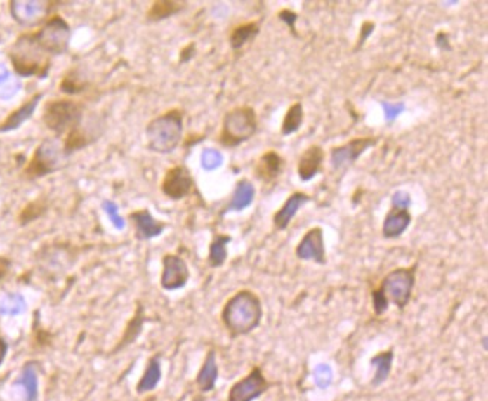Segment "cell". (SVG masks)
Instances as JSON below:
<instances>
[{"label":"cell","mask_w":488,"mask_h":401,"mask_svg":"<svg viewBox=\"0 0 488 401\" xmlns=\"http://www.w3.org/2000/svg\"><path fill=\"white\" fill-rule=\"evenodd\" d=\"M270 383L263 372L260 370V367H254L244 379L230 388L227 401H254L268 393Z\"/></svg>","instance_id":"cell-10"},{"label":"cell","mask_w":488,"mask_h":401,"mask_svg":"<svg viewBox=\"0 0 488 401\" xmlns=\"http://www.w3.org/2000/svg\"><path fill=\"white\" fill-rule=\"evenodd\" d=\"M332 381V372L328 365H320L316 370V382L322 389H327Z\"/></svg>","instance_id":"cell-37"},{"label":"cell","mask_w":488,"mask_h":401,"mask_svg":"<svg viewBox=\"0 0 488 401\" xmlns=\"http://www.w3.org/2000/svg\"><path fill=\"white\" fill-rule=\"evenodd\" d=\"M374 29H376V23H374V21H370V20L364 21V23L361 25L360 37H357V41H356V46H355V48H353V53H357V51H360V50H361V48L365 46L367 39L370 38V35H373Z\"/></svg>","instance_id":"cell-34"},{"label":"cell","mask_w":488,"mask_h":401,"mask_svg":"<svg viewBox=\"0 0 488 401\" xmlns=\"http://www.w3.org/2000/svg\"><path fill=\"white\" fill-rule=\"evenodd\" d=\"M209 162H212V169L221 164V155L216 150H206L203 152V167L208 169Z\"/></svg>","instance_id":"cell-40"},{"label":"cell","mask_w":488,"mask_h":401,"mask_svg":"<svg viewBox=\"0 0 488 401\" xmlns=\"http://www.w3.org/2000/svg\"><path fill=\"white\" fill-rule=\"evenodd\" d=\"M303 104L301 101L293 103L284 114L283 122H281V136H290L298 133L303 124Z\"/></svg>","instance_id":"cell-27"},{"label":"cell","mask_w":488,"mask_h":401,"mask_svg":"<svg viewBox=\"0 0 488 401\" xmlns=\"http://www.w3.org/2000/svg\"><path fill=\"white\" fill-rule=\"evenodd\" d=\"M59 88L63 93L77 95V93H83L84 91H88L89 81L86 80V77H83V74L80 72V70L72 68L63 75Z\"/></svg>","instance_id":"cell-29"},{"label":"cell","mask_w":488,"mask_h":401,"mask_svg":"<svg viewBox=\"0 0 488 401\" xmlns=\"http://www.w3.org/2000/svg\"><path fill=\"white\" fill-rule=\"evenodd\" d=\"M382 107L385 110V119L388 122H393L394 119H397L400 116V113H403L404 110V104L398 103V104H390V103H382Z\"/></svg>","instance_id":"cell-38"},{"label":"cell","mask_w":488,"mask_h":401,"mask_svg":"<svg viewBox=\"0 0 488 401\" xmlns=\"http://www.w3.org/2000/svg\"><path fill=\"white\" fill-rule=\"evenodd\" d=\"M410 224L411 213L409 209H400L390 206L382 224V235L385 239H397L409 229Z\"/></svg>","instance_id":"cell-18"},{"label":"cell","mask_w":488,"mask_h":401,"mask_svg":"<svg viewBox=\"0 0 488 401\" xmlns=\"http://www.w3.org/2000/svg\"><path fill=\"white\" fill-rule=\"evenodd\" d=\"M310 200H311V197L308 196L307 192H303V191L291 192L290 196L287 197V200L283 203V206H281V208L272 216V224L275 227V230L284 232L287 227L290 225V223L293 221V218H295V216H296V213Z\"/></svg>","instance_id":"cell-15"},{"label":"cell","mask_w":488,"mask_h":401,"mask_svg":"<svg viewBox=\"0 0 488 401\" xmlns=\"http://www.w3.org/2000/svg\"><path fill=\"white\" fill-rule=\"evenodd\" d=\"M183 116L180 108H171L152 119L146 126L147 147L157 154H171L182 142Z\"/></svg>","instance_id":"cell-3"},{"label":"cell","mask_w":488,"mask_h":401,"mask_svg":"<svg viewBox=\"0 0 488 401\" xmlns=\"http://www.w3.org/2000/svg\"><path fill=\"white\" fill-rule=\"evenodd\" d=\"M71 37L70 25L60 15H53L35 34L38 44L51 54H63L68 50Z\"/></svg>","instance_id":"cell-8"},{"label":"cell","mask_w":488,"mask_h":401,"mask_svg":"<svg viewBox=\"0 0 488 401\" xmlns=\"http://www.w3.org/2000/svg\"><path fill=\"white\" fill-rule=\"evenodd\" d=\"M91 143H92V137L86 133L81 126H79L65 136L62 150L65 155H71L74 154V152L88 147Z\"/></svg>","instance_id":"cell-30"},{"label":"cell","mask_w":488,"mask_h":401,"mask_svg":"<svg viewBox=\"0 0 488 401\" xmlns=\"http://www.w3.org/2000/svg\"><path fill=\"white\" fill-rule=\"evenodd\" d=\"M59 150L58 146L50 140L38 146L34 157L29 161V164L25 170V175L29 179H38L42 176L50 175L51 171L56 170L59 166Z\"/></svg>","instance_id":"cell-12"},{"label":"cell","mask_w":488,"mask_h":401,"mask_svg":"<svg viewBox=\"0 0 488 401\" xmlns=\"http://www.w3.org/2000/svg\"><path fill=\"white\" fill-rule=\"evenodd\" d=\"M284 166H286L284 158L281 157L277 150L270 149V150H266L265 154L260 155L258 159L256 161L254 175L260 182L266 183V185H270V183H275L279 179V176L283 175Z\"/></svg>","instance_id":"cell-14"},{"label":"cell","mask_w":488,"mask_h":401,"mask_svg":"<svg viewBox=\"0 0 488 401\" xmlns=\"http://www.w3.org/2000/svg\"><path fill=\"white\" fill-rule=\"evenodd\" d=\"M192 401H206V400H204L203 395H195V397L192 398Z\"/></svg>","instance_id":"cell-45"},{"label":"cell","mask_w":488,"mask_h":401,"mask_svg":"<svg viewBox=\"0 0 488 401\" xmlns=\"http://www.w3.org/2000/svg\"><path fill=\"white\" fill-rule=\"evenodd\" d=\"M378 143L377 136H362L353 137L344 145L334 146L329 152V162L334 171H344L352 167L368 149L374 147Z\"/></svg>","instance_id":"cell-7"},{"label":"cell","mask_w":488,"mask_h":401,"mask_svg":"<svg viewBox=\"0 0 488 401\" xmlns=\"http://www.w3.org/2000/svg\"><path fill=\"white\" fill-rule=\"evenodd\" d=\"M185 6L187 2H179V0H155V2L150 4L147 9L146 20L152 21V23L167 20L179 14L182 9H185Z\"/></svg>","instance_id":"cell-22"},{"label":"cell","mask_w":488,"mask_h":401,"mask_svg":"<svg viewBox=\"0 0 488 401\" xmlns=\"http://www.w3.org/2000/svg\"><path fill=\"white\" fill-rule=\"evenodd\" d=\"M194 190V179L185 166L170 167L161 180V192L173 202L188 197Z\"/></svg>","instance_id":"cell-9"},{"label":"cell","mask_w":488,"mask_h":401,"mask_svg":"<svg viewBox=\"0 0 488 401\" xmlns=\"http://www.w3.org/2000/svg\"><path fill=\"white\" fill-rule=\"evenodd\" d=\"M18 385L25 389L27 401H37L38 398V376L35 367L29 364L25 367L23 373L20 376Z\"/></svg>","instance_id":"cell-32"},{"label":"cell","mask_w":488,"mask_h":401,"mask_svg":"<svg viewBox=\"0 0 488 401\" xmlns=\"http://www.w3.org/2000/svg\"><path fill=\"white\" fill-rule=\"evenodd\" d=\"M327 158L324 149L320 145H311L302 152L298 159V176L301 180L308 182L316 178L323 170V162Z\"/></svg>","instance_id":"cell-16"},{"label":"cell","mask_w":488,"mask_h":401,"mask_svg":"<svg viewBox=\"0 0 488 401\" xmlns=\"http://www.w3.org/2000/svg\"><path fill=\"white\" fill-rule=\"evenodd\" d=\"M260 34V23L258 21H246L232 29L229 35V44L232 50L239 51L249 42H253Z\"/></svg>","instance_id":"cell-21"},{"label":"cell","mask_w":488,"mask_h":401,"mask_svg":"<svg viewBox=\"0 0 488 401\" xmlns=\"http://www.w3.org/2000/svg\"><path fill=\"white\" fill-rule=\"evenodd\" d=\"M232 242V237L227 235H215L209 245L208 263L211 268H221L227 260V245Z\"/></svg>","instance_id":"cell-28"},{"label":"cell","mask_w":488,"mask_h":401,"mask_svg":"<svg viewBox=\"0 0 488 401\" xmlns=\"http://www.w3.org/2000/svg\"><path fill=\"white\" fill-rule=\"evenodd\" d=\"M216 381H218V364H216V353L215 350H209L204 357V362L200 368V372L195 379L200 393L206 394L215 389Z\"/></svg>","instance_id":"cell-20"},{"label":"cell","mask_w":488,"mask_h":401,"mask_svg":"<svg viewBox=\"0 0 488 401\" xmlns=\"http://www.w3.org/2000/svg\"><path fill=\"white\" fill-rule=\"evenodd\" d=\"M295 254L299 260L314 262L317 265H327V246H324V233L322 227H311L305 232L296 245Z\"/></svg>","instance_id":"cell-11"},{"label":"cell","mask_w":488,"mask_h":401,"mask_svg":"<svg viewBox=\"0 0 488 401\" xmlns=\"http://www.w3.org/2000/svg\"><path fill=\"white\" fill-rule=\"evenodd\" d=\"M194 54H195V44L194 42H190L188 46L183 47L180 50V54H179V62L180 63H187L190 62L192 58H194Z\"/></svg>","instance_id":"cell-42"},{"label":"cell","mask_w":488,"mask_h":401,"mask_svg":"<svg viewBox=\"0 0 488 401\" xmlns=\"http://www.w3.org/2000/svg\"><path fill=\"white\" fill-rule=\"evenodd\" d=\"M145 308L142 303H138L137 305V310H136V314H134V317L129 320L128 323V327L125 329V334H124V337L121 340V346L119 348H125L126 344H131L133 341H136V338L138 337L140 334H142V328H143V323H145Z\"/></svg>","instance_id":"cell-31"},{"label":"cell","mask_w":488,"mask_h":401,"mask_svg":"<svg viewBox=\"0 0 488 401\" xmlns=\"http://www.w3.org/2000/svg\"><path fill=\"white\" fill-rule=\"evenodd\" d=\"M129 220L134 224L136 237L138 241H147L152 237H157L166 229V224L155 220L147 209H140L129 213Z\"/></svg>","instance_id":"cell-17"},{"label":"cell","mask_w":488,"mask_h":401,"mask_svg":"<svg viewBox=\"0 0 488 401\" xmlns=\"http://www.w3.org/2000/svg\"><path fill=\"white\" fill-rule=\"evenodd\" d=\"M47 211V200L46 199H37L34 202H30L29 204H26L23 211L20 213V223L21 224H27L35 221L37 218H39L41 215H44V212Z\"/></svg>","instance_id":"cell-33"},{"label":"cell","mask_w":488,"mask_h":401,"mask_svg":"<svg viewBox=\"0 0 488 401\" xmlns=\"http://www.w3.org/2000/svg\"><path fill=\"white\" fill-rule=\"evenodd\" d=\"M263 305L253 290H239L235 294L221 311V322L233 338L248 335L262 323Z\"/></svg>","instance_id":"cell-1"},{"label":"cell","mask_w":488,"mask_h":401,"mask_svg":"<svg viewBox=\"0 0 488 401\" xmlns=\"http://www.w3.org/2000/svg\"><path fill=\"white\" fill-rule=\"evenodd\" d=\"M254 194H256V190H254L251 182L246 180V179L239 180L236 183V188L233 191L232 200L223 209L221 213H227V212H232V211H244L245 208H248V206L253 203Z\"/></svg>","instance_id":"cell-23"},{"label":"cell","mask_w":488,"mask_h":401,"mask_svg":"<svg viewBox=\"0 0 488 401\" xmlns=\"http://www.w3.org/2000/svg\"><path fill=\"white\" fill-rule=\"evenodd\" d=\"M258 129V117L253 107L239 105L232 108L223 117L218 143L223 147L235 149L253 138Z\"/></svg>","instance_id":"cell-4"},{"label":"cell","mask_w":488,"mask_h":401,"mask_svg":"<svg viewBox=\"0 0 488 401\" xmlns=\"http://www.w3.org/2000/svg\"><path fill=\"white\" fill-rule=\"evenodd\" d=\"M5 75H6V71H5L2 67H0V81H2V80L5 79Z\"/></svg>","instance_id":"cell-44"},{"label":"cell","mask_w":488,"mask_h":401,"mask_svg":"<svg viewBox=\"0 0 488 401\" xmlns=\"http://www.w3.org/2000/svg\"><path fill=\"white\" fill-rule=\"evenodd\" d=\"M410 204H411V197L406 191H397L393 194V197H390V206H393V208L409 209Z\"/></svg>","instance_id":"cell-36"},{"label":"cell","mask_w":488,"mask_h":401,"mask_svg":"<svg viewBox=\"0 0 488 401\" xmlns=\"http://www.w3.org/2000/svg\"><path fill=\"white\" fill-rule=\"evenodd\" d=\"M83 110L84 107L80 101L70 98L51 100L44 107L42 122L56 136H67L81 125Z\"/></svg>","instance_id":"cell-6"},{"label":"cell","mask_w":488,"mask_h":401,"mask_svg":"<svg viewBox=\"0 0 488 401\" xmlns=\"http://www.w3.org/2000/svg\"><path fill=\"white\" fill-rule=\"evenodd\" d=\"M39 100H41V93H37V95L32 96L29 101H26L23 105L18 107L17 110H14L2 124H0V131L2 133L13 131V129L18 128L25 121H27V119L32 116V113L35 112Z\"/></svg>","instance_id":"cell-24"},{"label":"cell","mask_w":488,"mask_h":401,"mask_svg":"<svg viewBox=\"0 0 488 401\" xmlns=\"http://www.w3.org/2000/svg\"><path fill=\"white\" fill-rule=\"evenodd\" d=\"M394 356H395L394 355V349H388V350L377 353L376 356L371 357L370 362L376 368V374H374L373 381H371V385L374 388L383 385L388 381L390 372H393Z\"/></svg>","instance_id":"cell-25"},{"label":"cell","mask_w":488,"mask_h":401,"mask_svg":"<svg viewBox=\"0 0 488 401\" xmlns=\"http://www.w3.org/2000/svg\"><path fill=\"white\" fill-rule=\"evenodd\" d=\"M416 270L418 263L411 265L410 268L393 269L383 277L381 286L376 290L388 301V303H394L400 311H403L410 303L411 295H414Z\"/></svg>","instance_id":"cell-5"},{"label":"cell","mask_w":488,"mask_h":401,"mask_svg":"<svg viewBox=\"0 0 488 401\" xmlns=\"http://www.w3.org/2000/svg\"><path fill=\"white\" fill-rule=\"evenodd\" d=\"M278 18H279L281 21H284V23L289 26V29L291 30V34L296 37L295 29H296V21H298V18H299L298 14H296V13H293L291 9H281L279 13H278Z\"/></svg>","instance_id":"cell-39"},{"label":"cell","mask_w":488,"mask_h":401,"mask_svg":"<svg viewBox=\"0 0 488 401\" xmlns=\"http://www.w3.org/2000/svg\"><path fill=\"white\" fill-rule=\"evenodd\" d=\"M9 59L21 77L44 79L51 65L50 54L38 44L35 34L21 35L11 47Z\"/></svg>","instance_id":"cell-2"},{"label":"cell","mask_w":488,"mask_h":401,"mask_svg":"<svg viewBox=\"0 0 488 401\" xmlns=\"http://www.w3.org/2000/svg\"><path fill=\"white\" fill-rule=\"evenodd\" d=\"M190 280V268L185 260L178 254H166L162 257L161 287L173 291L185 287Z\"/></svg>","instance_id":"cell-13"},{"label":"cell","mask_w":488,"mask_h":401,"mask_svg":"<svg viewBox=\"0 0 488 401\" xmlns=\"http://www.w3.org/2000/svg\"><path fill=\"white\" fill-rule=\"evenodd\" d=\"M161 376H162V373H161L159 356L150 357L146 370L143 373V377L140 379V382L137 383V393L146 394V393L154 391L161 381Z\"/></svg>","instance_id":"cell-26"},{"label":"cell","mask_w":488,"mask_h":401,"mask_svg":"<svg viewBox=\"0 0 488 401\" xmlns=\"http://www.w3.org/2000/svg\"><path fill=\"white\" fill-rule=\"evenodd\" d=\"M14 18L21 25H34L47 14L48 4L46 2H11Z\"/></svg>","instance_id":"cell-19"},{"label":"cell","mask_w":488,"mask_h":401,"mask_svg":"<svg viewBox=\"0 0 488 401\" xmlns=\"http://www.w3.org/2000/svg\"><path fill=\"white\" fill-rule=\"evenodd\" d=\"M436 47L442 51H451V41H449V34L448 32L440 30L439 34L436 35Z\"/></svg>","instance_id":"cell-41"},{"label":"cell","mask_w":488,"mask_h":401,"mask_svg":"<svg viewBox=\"0 0 488 401\" xmlns=\"http://www.w3.org/2000/svg\"><path fill=\"white\" fill-rule=\"evenodd\" d=\"M23 308H25V301L20 296H9L2 302V305H0V311L5 314H17Z\"/></svg>","instance_id":"cell-35"},{"label":"cell","mask_w":488,"mask_h":401,"mask_svg":"<svg viewBox=\"0 0 488 401\" xmlns=\"http://www.w3.org/2000/svg\"><path fill=\"white\" fill-rule=\"evenodd\" d=\"M5 355H6V343L0 338V364L4 362Z\"/></svg>","instance_id":"cell-43"}]
</instances>
